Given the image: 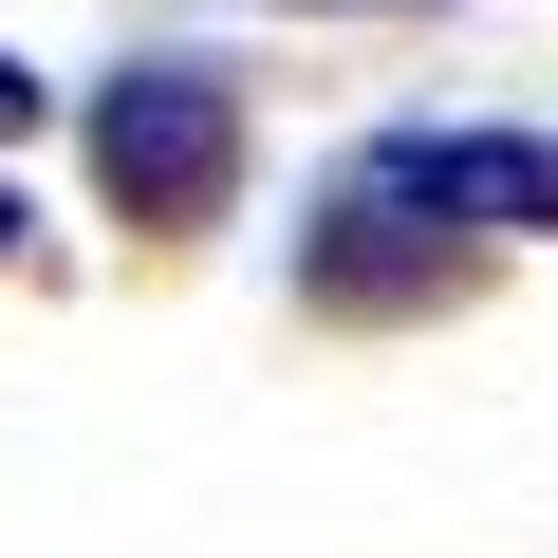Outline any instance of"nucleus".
I'll return each instance as SVG.
<instances>
[{"label":"nucleus","instance_id":"obj_1","mask_svg":"<svg viewBox=\"0 0 558 558\" xmlns=\"http://www.w3.org/2000/svg\"><path fill=\"white\" fill-rule=\"evenodd\" d=\"M94 186L131 223H205L242 186V75L223 57H112L94 75Z\"/></svg>","mask_w":558,"mask_h":558},{"label":"nucleus","instance_id":"obj_2","mask_svg":"<svg viewBox=\"0 0 558 558\" xmlns=\"http://www.w3.org/2000/svg\"><path fill=\"white\" fill-rule=\"evenodd\" d=\"M354 168L391 205H428L447 242H521V223L558 242V131H373Z\"/></svg>","mask_w":558,"mask_h":558},{"label":"nucleus","instance_id":"obj_3","mask_svg":"<svg viewBox=\"0 0 558 558\" xmlns=\"http://www.w3.org/2000/svg\"><path fill=\"white\" fill-rule=\"evenodd\" d=\"M447 279H465V242H447L428 205H391L373 168L317 186V223H299V299H317V317H391V299H447Z\"/></svg>","mask_w":558,"mask_h":558},{"label":"nucleus","instance_id":"obj_4","mask_svg":"<svg viewBox=\"0 0 558 558\" xmlns=\"http://www.w3.org/2000/svg\"><path fill=\"white\" fill-rule=\"evenodd\" d=\"M20 131H38V75H20V57H0V149H20Z\"/></svg>","mask_w":558,"mask_h":558},{"label":"nucleus","instance_id":"obj_5","mask_svg":"<svg viewBox=\"0 0 558 558\" xmlns=\"http://www.w3.org/2000/svg\"><path fill=\"white\" fill-rule=\"evenodd\" d=\"M0 260H20V186H0Z\"/></svg>","mask_w":558,"mask_h":558}]
</instances>
